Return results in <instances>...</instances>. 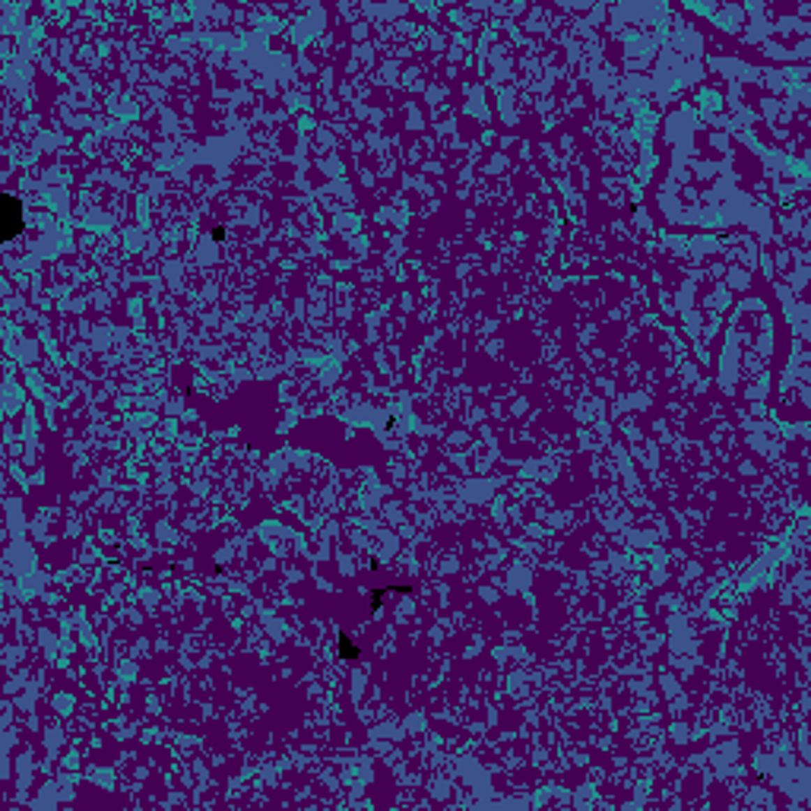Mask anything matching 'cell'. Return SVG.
<instances>
[{
    "label": "cell",
    "instance_id": "1",
    "mask_svg": "<svg viewBox=\"0 0 811 811\" xmlns=\"http://www.w3.org/2000/svg\"><path fill=\"white\" fill-rule=\"evenodd\" d=\"M3 213H7V232H3V238L10 241V238H16V232H20V225H22L20 222V213H22L20 200L7 193V197H3Z\"/></svg>",
    "mask_w": 811,
    "mask_h": 811
}]
</instances>
